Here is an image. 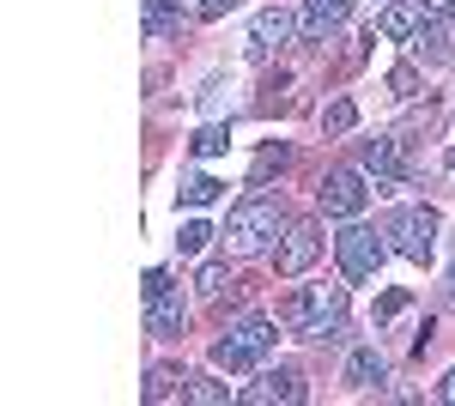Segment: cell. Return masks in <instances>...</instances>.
Returning a JSON list of instances; mask_svg holds the SVG:
<instances>
[{"mask_svg": "<svg viewBox=\"0 0 455 406\" xmlns=\"http://www.w3.org/2000/svg\"><path fill=\"white\" fill-rule=\"evenodd\" d=\"M280 322L298 328L310 346H328V339L347 334V291L340 285H304L280 304Z\"/></svg>", "mask_w": 455, "mask_h": 406, "instance_id": "obj_1", "label": "cell"}, {"mask_svg": "<svg viewBox=\"0 0 455 406\" xmlns=\"http://www.w3.org/2000/svg\"><path fill=\"white\" fill-rule=\"evenodd\" d=\"M280 225H285L280 201H267V195H255V201L231 206V219H225V249H231V255H261L267 243L280 237Z\"/></svg>", "mask_w": 455, "mask_h": 406, "instance_id": "obj_2", "label": "cell"}, {"mask_svg": "<svg viewBox=\"0 0 455 406\" xmlns=\"http://www.w3.org/2000/svg\"><path fill=\"white\" fill-rule=\"evenodd\" d=\"M274 339H280V334H274L267 315H243L231 334L212 346V364H219V370H255V364L274 352Z\"/></svg>", "mask_w": 455, "mask_h": 406, "instance_id": "obj_3", "label": "cell"}, {"mask_svg": "<svg viewBox=\"0 0 455 406\" xmlns=\"http://www.w3.org/2000/svg\"><path fill=\"white\" fill-rule=\"evenodd\" d=\"M334 255H340V273H347L352 285H358V279H371V273L383 267V237H377V231H371V225H347V231H340V237H334Z\"/></svg>", "mask_w": 455, "mask_h": 406, "instance_id": "obj_4", "label": "cell"}, {"mask_svg": "<svg viewBox=\"0 0 455 406\" xmlns=\"http://www.w3.org/2000/svg\"><path fill=\"white\" fill-rule=\"evenodd\" d=\"M388 237H395V249H401L407 261H431V249H437V212H431V206L395 212V219H388Z\"/></svg>", "mask_w": 455, "mask_h": 406, "instance_id": "obj_5", "label": "cell"}, {"mask_svg": "<svg viewBox=\"0 0 455 406\" xmlns=\"http://www.w3.org/2000/svg\"><path fill=\"white\" fill-rule=\"evenodd\" d=\"M315 201L328 219H358L364 201H371V188H364V170H328L322 176V188H315Z\"/></svg>", "mask_w": 455, "mask_h": 406, "instance_id": "obj_6", "label": "cell"}, {"mask_svg": "<svg viewBox=\"0 0 455 406\" xmlns=\"http://www.w3.org/2000/svg\"><path fill=\"white\" fill-rule=\"evenodd\" d=\"M322 255V231H315L310 219H298V225H285V243H280V255H274V267L280 273H304Z\"/></svg>", "mask_w": 455, "mask_h": 406, "instance_id": "obj_7", "label": "cell"}, {"mask_svg": "<svg viewBox=\"0 0 455 406\" xmlns=\"http://www.w3.org/2000/svg\"><path fill=\"white\" fill-rule=\"evenodd\" d=\"M358 170H364V176H377V182H401V176H407V158H401V139H364V146H358Z\"/></svg>", "mask_w": 455, "mask_h": 406, "instance_id": "obj_8", "label": "cell"}, {"mask_svg": "<svg viewBox=\"0 0 455 406\" xmlns=\"http://www.w3.org/2000/svg\"><path fill=\"white\" fill-rule=\"evenodd\" d=\"M425 25H431V0H395V6L377 12V31L395 36V43H401V36H419Z\"/></svg>", "mask_w": 455, "mask_h": 406, "instance_id": "obj_9", "label": "cell"}, {"mask_svg": "<svg viewBox=\"0 0 455 406\" xmlns=\"http://www.w3.org/2000/svg\"><path fill=\"white\" fill-rule=\"evenodd\" d=\"M243 406H274V401H304V376L298 370H267L261 382H249L243 394H237Z\"/></svg>", "mask_w": 455, "mask_h": 406, "instance_id": "obj_10", "label": "cell"}, {"mask_svg": "<svg viewBox=\"0 0 455 406\" xmlns=\"http://www.w3.org/2000/svg\"><path fill=\"white\" fill-rule=\"evenodd\" d=\"M182 322H188V304H182V291H176V285H164V291H152V298H146V328H152V334H182Z\"/></svg>", "mask_w": 455, "mask_h": 406, "instance_id": "obj_11", "label": "cell"}, {"mask_svg": "<svg viewBox=\"0 0 455 406\" xmlns=\"http://www.w3.org/2000/svg\"><path fill=\"white\" fill-rule=\"evenodd\" d=\"M291 31H298V19L285 12V6H261L255 12V55H267V49H280V43H291Z\"/></svg>", "mask_w": 455, "mask_h": 406, "instance_id": "obj_12", "label": "cell"}, {"mask_svg": "<svg viewBox=\"0 0 455 406\" xmlns=\"http://www.w3.org/2000/svg\"><path fill=\"white\" fill-rule=\"evenodd\" d=\"M352 0H304V36H328L334 25H347Z\"/></svg>", "mask_w": 455, "mask_h": 406, "instance_id": "obj_13", "label": "cell"}, {"mask_svg": "<svg viewBox=\"0 0 455 406\" xmlns=\"http://www.w3.org/2000/svg\"><path fill=\"white\" fill-rule=\"evenodd\" d=\"M383 376H388V364H383L377 346H358V352L347 358V382L352 388H383Z\"/></svg>", "mask_w": 455, "mask_h": 406, "instance_id": "obj_14", "label": "cell"}, {"mask_svg": "<svg viewBox=\"0 0 455 406\" xmlns=\"http://www.w3.org/2000/svg\"><path fill=\"white\" fill-rule=\"evenodd\" d=\"M171 394H188V376H176V370H158L146 376V401H171Z\"/></svg>", "mask_w": 455, "mask_h": 406, "instance_id": "obj_15", "label": "cell"}, {"mask_svg": "<svg viewBox=\"0 0 455 406\" xmlns=\"http://www.w3.org/2000/svg\"><path fill=\"white\" fill-rule=\"evenodd\" d=\"M188 401L225 406V401H231V382H219V376H188Z\"/></svg>", "mask_w": 455, "mask_h": 406, "instance_id": "obj_16", "label": "cell"}, {"mask_svg": "<svg viewBox=\"0 0 455 406\" xmlns=\"http://www.w3.org/2000/svg\"><path fill=\"white\" fill-rule=\"evenodd\" d=\"M176 25H182V12H176L171 0H152L146 6V36H171Z\"/></svg>", "mask_w": 455, "mask_h": 406, "instance_id": "obj_17", "label": "cell"}, {"mask_svg": "<svg viewBox=\"0 0 455 406\" xmlns=\"http://www.w3.org/2000/svg\"><path fill=\"white\" fill-rule=\"evenodd\" d=\"M322 128H328V134H352V128H358V103H352V98L328 103V115H322Z\"/></svg>", "mask_w": 455, "mask_h": 406, "instance_id": "obj_18", "label": "cell"}, {"mask_svg": "<svg viewBox=\"0 0 455 406\" xmlns=\"http://www.w3.org/2000/svg\"><path fill=\"white\" fill-rule=\"evenodd\" d=\"M219 152H231V134H225L219 122H207V128L195 134V158H219Z\"/></svg>", "mask_w": 455, "mask_h": 406, "instance_id": "obj_19", "label": "cell"}, {"mask_svg": "<svg viewBox=\"0 0 455 406\" xmlns=\"http://www.w3.org/2000/svg\"><path fill=\"white\" fill-rule=\"evenodd\" d=\"M195 285H201V298H225V285H231V267H219V261H207V267L195 273Z\"/></svg>", "mask_w": 455, "mask_h": 406, "instance_id": "obj_20", "label": "cell"}, {"mask_svg": "<svg viewBox=\"0 0 455 406\" xmlns=\"http://www.w3.org/2000/svg\"><path fill=\"white\" fill-rule=\"evenodd\" d=\"M207 237H212L207 219H188V225H182V237H176V249H182V255H201V249H207Z\"/></svg>", "mask_w": 455, "mask_h": 406, "instance_id": "obj_21", "label": "cell"}, {"mask_svg": "<svg viewBox=\"0 0 455 406\" xmlns=\"http://www.w3.org/2000/svg\"><path fill=\"white\" fill-rule=\"evenodd\" d=\"M182 201L188 206H212L219 201V182H212V176H188V182H182Z\"/></svg>", "mask_w": 455, "mask_h": 406, "instance_id": "obj_22", "label": "cell"}, {"mask_svg": "<svg viewBox=\"0 0 455 406\" xmlns=\"http://www.w3.org/2000/svg\"><path fill=\"white\" fill-rule=\"evenodd\" d=\"M401 309H407V291H383V298H377V322H395Z\"/></svg>", "mask_w": 455, "mask_h": 406, "instance_id": "obj_23", "label": "cell"}, {"mask_svg": "<svg viewBox=\"0 0 455 406\" xmlns=\"http://www.w3.org/2000/svg\"><path fill=\"white\" fill-rule=\"evenodd\" d=\"M388 85H395V98H413V85H419V73H413V68H401L395 79H388Z\"/></svg>", "mask_w": 455, "mask_h": 406, "instance_id": "obj_24", "label": "cell"}, {"mask_svg": "<svg viewBox=\"0 0 455 406\" xmlns=\"http://www.w3.org/2000/svg\"><path fill=\"white\" fill-rule=\"evenodd\" d=\"M231 6H237V0H201V19H207V25H212V19H225Z\"/></svg>", "mask_w": 455, "mask_h": 406, "instance_id": "obj_25", "label": "cell"}, {"mask_svg": "<svg viewBox=\"0 0 455 406\" xmlns=\"http://www.w3.org/2000/svg\"><path fill=\"white\" fill-rule=\"evenodd\" d=\"M431 19H437V25H450V19H455V0H431Z\"/></svg>", "mask_w": 455, "mask_h": 406, "instance_id": "obj_26", "label": "cell"}, {"mask_svg": "<svg viewBox=\"0 0 455 406\" xmlns=\"http://www.w3.org/2000/svg\"><path fill=\"white\" fill-rule=\"evenodd\" d=\"M437 394H443V401H455V370L443 376V388H437Z\"/></svg>", "mask_w": 455, "mask_h": 406, "instance_id": "obj_27", "label": "cell"}, {"mask_svg": "<svg viewBox=\"0 0 455 406\" xmlns=\"http://www.w3.org/2000/svg\"><path fill=\"white\" fill-rule=\"evenodd\" d=\"M450 291H455V267H450Z\"/></svg>", "mask_w": 455, "mask_h": 406, "instance_id": "obj_28", "label": "cell"}]
</instances>
